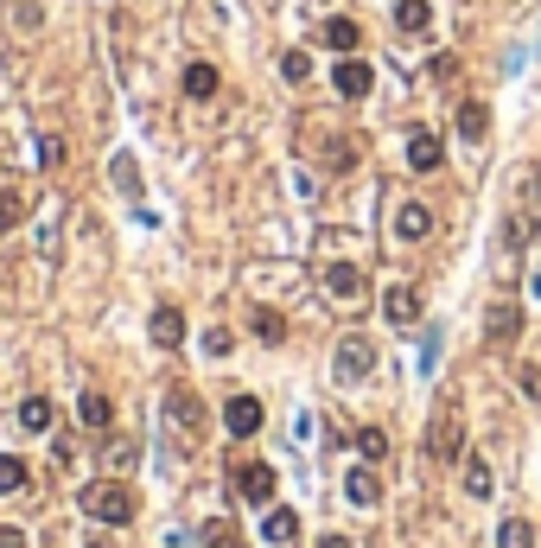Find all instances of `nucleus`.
<instances>
[{
  "label": "nucleus",
  "instance_id": "obj_1",
  "mask_svg": "<svg viewBox=\"0 0 541 548\" xmlns=\"http://www.w3.org/2000/svg\"><path fill=\"white\" fill-rule=\"evenodd\" d=\"M471 447H465V408H459V396H446L440 402V421L427 427V459L433 466H452V459H465Z\"/></svg>",
  "mask_w": 541,
  "mask_h": 548
},
{
  "label": "nucleus",
  "instance_id": "obj_2",
  "mask_svg": "<svg viewBox=\"0 0 541 548\" xmlns=\"http://www.w3.org/2000/svg\"><path fill=\"white\" fill-rule=\"evenodd\" d=\"M83 510H90V517L96 523H134V491L128 485H121V478H96V485L90 491H83Z\"/></svg>",
  "mask_w": 541,
  "mask_h": 548
},
{
  "label": "nucleus",
  "instance_id": "obj_3",
  "mask_svg": "<svg viewBox=\"0 0 541 548\" xmlns=\"http://www.w3.org/2000/svg\"><path fill=\"white\" fill-rule=\"evenodd\" d=\"M376 370V345L363 332H351V338H338V351H331V376L338 383H363V376Z\"/></svg>",
  "mask_w": 541,
  "mask_h": 548
},
{
  "label": "nucleus",
  "instance_id": "obj_4",
  "mask_svg": "<svg viewBox=\"0 0 541 548\" xmlns=\"http://www.w3.org/2000/svg\"><path fill=\"white\" fill-rule=\"evenodd\" d=\"M319 287H325V300H338V306H363V294H370V281H363L357 262H331L319 274Z\"/></svg>",
  "mask_w": 541,
  "mask_h": 548
},
{
  "label": "nucleus",
  "instance_id": "obj_5",
  "mask_svg": "<svg viewBox=\"0 0 541 548\" xmlns=\"http://www.w3.org/2000/svg\"><path fill=\"white\" fill-rule=\"evenodd\" d=\"M408 166H414V173H440V166H446V141L433 128H408Z\"/></svg>",
  "mask_w": 541,
  "mask_h": 548
},
{
  "label": "nucleus",
  "instance_id": "obj_6",
  "mask_svg": "<svg viewBox=\"0 0 541 548\" xmlns=\"http://www.w3.org/2000/svg\"><path fill=\"white\" fill-rule=\"evenodd\" d=\"M370 83H376V71L363 58H344L338 71H331V90H338L344 102H363V96H370Z\"/></svg>",
  "mask_w": 541,
  "mask_h": 548
},
{
  "label": "nucleus",
  "instance_id": "obj_7",
  "mask_svg": "<svg viewBox=\"0 0 541 548\" xmlns=\"http://www.w3.org/2000/svg\"><path fill=\"white\" fill-rule=\"evenodd\" d=\"M484 338H491V345H516V338H522V306L497 300L491 313H484Z\"/></svg>",
  "mask_w": 541,
  "mask_h": 548
},
{
  "label": "nucleus",
  "instance_id": "obj_8",
  "mask_svg": "<svg viewBox=\"0 0 541 548\" xmlns=\"http://www.w3.org/2000/svg\"><path fill=\"white\" fill-rule=\"evenodd\" d=\"M261 542H268V548H293V542H300V517H293L287 504H268V517H261Z\"/></svg>",
  "mask_w": 541,
  "mask_h": 548
},
{
  "label": "nucleus",
  "instance_id": "obj_9",
  "mask_svg": "<svg viewBox=\"0 0 541 548\" xmlns=\"http://www.w3.org/2000/svg\"><path fill=\"white\" fill-rule=\"evenodd\" d=\"M395 236H401V243H427V236H433V211H427L421 198H408L395 211Z\"/></svg>",
  "mask_w": 541,
  "mask_h": 548
},
{
  "label": "nucleus",
  "instance_id": "obj_10",
  "mask_svg": "<svg viewBox=\"0 0 541 548\" xmlns=\"http://www.w3.org/2000/svg\"><path fill=\"white\" fill-rule=\"evenodd\" d=\"M147 332H153V345H160V351H179L185 345V313H179V306H153Z\"/></svg>",
  "mask_w": 541,
  "mask_h": 548
},
{
  "label": "nucleus",
  "instance_id": "obj_11",
  "mask_svg": "<svg viewBox=\"0 0 541 548\" xmlns=\"http://www.w3.org/2000/svg\"><path fill=\"white\" fill-rule=\"evenodd\" d=\"M395 32H401V39H427V32H433V7H427V0H395Z\"/></svg>",
  "mask_w": 541,
  "mask_h": 548
},
{
  "label": "nucleus",
  "instance_id": "obj_12",
  "mask_svg": "<svg viewBox=\"0 0 541 548\" xmlns=\"http://www.w3.org/2000/svg\"><path fill=\"white\" fill-rule=\"evenodd\" d=\"M344 498H351L357 510H376V504H382V485H376V466H370V459H363V466L344 478Z\"/></svg>",
  "mask_w": 541,
  "mask_h": 548
},
{
  "label": "nucleus",
  "instance_id": "obj_13",
  "mask_svg": "<svg viewBox=\"0 0 541 548\" xmlns=\"http://www.w3.org/2000/svg\"><path fill=\"white\" fill-rule=\"evenodd\" d=\"M236 491L249 504H274V466H261V459H255V466H242L236 472Z\"/></svg>",
  "mask_w": 541,
  "mask_h": 548
},
{
  "label": "nucleus",
  "instance_id": "obj_14",
  "mask_svg": "<svg viewBox=\"0 0 541 548\" xmlns=\"http://www.w3.org/2000/svg\"><path fill=\"white\" fill-rule=\"evenodd\" d=\"M223 421H230V434H236V440H249V434H261V402H255V396H230Z\"/></svg>",
  "mask_w": 541,
  "mask_h": 548
},
{
  "label": "nucleus",
  "instance_id": "obj_15",
  "mask_svg": "<svg viewBox=\"0 0 541 548\" xmlns=\"http://www.w3.org/2000/svg\"><path fill=\"white\" fill-rule=\"evenodd\" d=\"M382 319H389V325H414V319H421V294H414V287H389V294H382Z\"/></svg>",
  "mask_w": 541,
  "mask_h": 548
},
{
  "label": "nucleus",
  "instance_id": "obj_16",
  "mask_svg": "<svg viewBox=\"0 0 541 548\" xmlns=\"http://www.w3.org/2000/svg\"><path fill=\"white\" fill-rule=\"evenodd\" d=\"M179 83H185V96H191V102H211V96L223 90L217 64H204V58H198V64H185V77H179Z\"/></svg>",
  "mask_w": 541,
  "mask_h": 548
},
{
  "label": "nucleus",
  "instance_id": "obj_17",
  "mask_svg": "<svg viewBox=\"0 0 541 548\" xmlns=\"http://www.w3.org/2000/svg\"><path fill=\"white\" fill-rule=\"evenodd\" d=\"M319 45H331L338 58H351V51L363 45V26H357V20H325V26H319Z\"/></svg>",
  "mask_w": 541,
  "mask_h": 548
},
{
  "label": "nucleus",
  "instance_id": "obj_18",
  "mask_svg": "<svg viewBox=\"0 0 541 548\" xmlns=\"http://www.w3.org/2000/svg\"><path fill=\"white\" fill-rule=\"evenodd\" d=\"M166 415L179 421L185 434H198V427H204V402L191 396V389H172V396H166Z\"/></svg>",
  "mask_w": 541,
  "mask_h": 548
},
{
  "label": "nucleus",
  "instance_id": "obj_19",
  "mask_svg": "<svg viewBox=\"0 0 541 548\" xmlns=\"http://www.w3.org/2000/svg\"><path fill=\"white\" fill-rule=\"evenodd\" d=\"M459 134H465V141H484V134H491V109H484L478 96L459 102Z\"/></svg>",
  "mask_w": 541,
  "mask_h": 548
},
{
  "label": "nucleus",
  "instance_id": "obj_20",
  "mask_svg": "<svg viewBox=\"0 0 541 548\" xmlns=\"http://www.w3.org/2000/svg\"><path fill=\"white\" fill-rule=\"evenodd\" d=\"M459 466H465V491H471V498H491V491H497V478H491V466H484L478 453H465Z\"/></svg>",
  "mask_w": 541,
  "mask_h": 548
},
{
  "label": "nucleus",
  "instance_id": "obj_21",
  "mask_svg": "<svg viewBox=\"0 0 541 548\" xmlns=\"http://www.w3.org/2000/svg\"><path fill=\"white\" fill-rule=\"evenodd\" d=\"M77 415H83V427H109V421H115V402L102 396V389H90V396L77 402Z\"/></svg>",
  "mask_w": 541,
  "mask_h": 548
},
{
  "label": "nucleus",
  "instance_id": "obj_22",
  "mask_svg": "<svg viewBox=\"0 0 541 548\" xmlns=\"http://www.w3.org/2000/svg\"><path fill=\"white\" fill-rule=\"evenodd\" d=\"M255 338H261V345H281V338H287V319L281 313H274V306H255Z\"/></svg>",
  "mask_w": 541,
  "mask_h": 548
},
{
  "label": "nucleus",
  "instance_id": "obj_23",
  "mask_svg": "<svg viewBox=\"0 0 541 548\" xmlns=\"http://www.w3.org/2000/svg\"><path fill=\"white\" fill-rule=\"evenodd\" d=\"M26 459H13V453H0V498H13V491H26Z\"/></svg>",
  "mask_w": 541,
  "mask_h": 548
},
{
  "label": "nucleus",
  "instance_id": "obj_24",
  "mask_svg": "<svg viewBox=\"0 0 541 548\" xmlns=\"http://www.w3.org/2000/svg\"><path fill=\"white\" fill-rule=\"evenodd\" d=\"M20 427H26V434H45V427H51V402L45 396H26L20 402Z\"/></svg>",
  "mask_w": 541,
  "mask_h": 548
},
{
  "label": "nucleus",
  "instance_id": "obj_25",
  "mask_svg": "<svg viewBox=\"0 0 541 548\" xmlns=\"http://www.w3.org/2000/svg\"><path fill=\"white\" fill-rule=\"evenodd\" d=\"M134 459H141L134 440H109V447H102V466H109V472H134Z\"/></svg>",
  "mask_w": 541,
  "mask_h": 548
},
{
  "label": "nucleus",
  "instance_id": "obj_26",
  "mask_svg": "<svg viewBox=\"0 0 541 548\" xmlns=\"http://www.w3.org/2000/svg\"><path fill=\"white\" fill-rule=\"evenodd\" d=\"M357 453L370 459V466H376V459H389V434H382V427H357Z\"/></svg>",
  "mask_w": 541,
  "mask_h": 548
},
{
  "label": "nucleus",
  "instance_id": "obj_27",
  "mask_svg": "<svg viewBox=\"0 0 541 548\" xmlns=\"http://www.w3.org/2000/svg\"><path fill=\"white\" fill-rule=\"evenodd\" d=\"M20 224H26V198L7 185V192H0V230H20Z\"/></svg>",
  "mask_w": 541,
  "mask_h": 548
},
{
  "label": "nucleus",
  "instance_id": "obj_28",
  "mask_svg": "<svg viewBox=\"0 0 541 548\" xmlns=\"http://www.w3.org/2000/svg\"><path fill=\"white\" fill-rule=\"evenodd\" d=\"M497 548H535V529L522 523V517H510V523L497 529Z\"/></svg>",
  "mask_w": 541,
  "mask_h": 548
},
{
  "label": "nucleus",
  "instance_id": "obj_29",
  "mask_svg": "<svg viewBox=\"0 0 541 548\" xmlns=\"http://www.w3.org/2000/svg\"><path fill=\"white\" fill-rule=\"evenodd\" d=\"M357 153H363L357 141H331V147H325V166H331V173H351V166H357Z\"/></svg>",
  "mask_w": 541,
  "mask_h": 548
},
{
  "label": "nucleus",
  "instance_id": "obj_30",
  "mask_svg": "<svg viewBox=\"0 0 541 548\" xmlns=\"http://www.w3.org/2000/svg\"><path fill=\"white\" fill-rule=\"evenodd\" d=\"M281 71H287V83H306V77H312V58H306V51H287Z\"/></svg>",
  "mask_w": 541,
  "mask_h": 548
},
{
  "label": "nucleus",
  "instance_id": "obj_31",
  "mask_svg": "<svg viewBox=\"0 0 541 548\" xmlns=\"http://www.w3.org/2000/svg\"><path fill=\"white\" fill-rule=\"evenodd\" d=\"M516 389H522L529 402H541V364H522V370H516Z\"/></svg>",
  "mask_w": 541,
  "mask_h": 548
},
{
  "label": "nucleus",
  "instance_id": "obj_32",
  "mask_svg": "<svg viewBox=\"0 0 541 548\" xmlns=\"http://www.w3.org/2000/svg\"><path fill=\"white\" fill-rule=\"evenodd\" d=\"M115 185H121V192H141V166H134V160H115Z\"/></svg>",
  "mask_w": 541,
  "mask_h": 548
},
{
  "label": "nucleus",
  "instance_id": "obj_33",
  "mask_svg": "<svg viewBox=\"0 0 541 548\" xmlns=\"http://www.w3.org/2000/svg\"><path fill=\"white\" fill-rule=\"evenodd\" d=\"M204 548H236V536H230V523H204Z\"/></svg>",
  "mask_w": 541,
  "mask_h": 548
},
{
  "label": "nucleus",
  "instance_id": "obj_34",
  "mask_svg": "<svg viewBox=\"0 0 541 548\" xmlns=\"http://www.w3.org/2000/svg\"><path fill=\"white\" fill-rule=\"evenodd\" d=\"M427 77H459V58H452V51H440V58L427 64Z\"/></svg>",
  "mask_w": 541,
  "mask_h": 548
},
{
  "label": "nucleus",
  "instance_id": "obj_35",
  "mask_svg": "<svg viewBox=\"0 0 541 548\" xmlns=\"http://www.w3.org/2000/svg\"><path fill=\"white\" fill-rule=\"evenodd\" d=\"M39 160H45V166L64 160V141H58V134H45V141H39Z\"/></svg>",
  "mask_w": 541,
  "mask_h": 548
},
{
  "label": "nucleus",
  "instance_id": "obj_36",
  "mask_svg": "<svg viewBox=\"0 0 541 548\" xmlns=\"http://www.w3.org/2000/svg\"><path fill=\"white\" fill-rule=\"evenodd\" d=\"M204 351L223 357V351H230V332H223V325H217V332H204Z\"/></svg>",
  "mask_w": 541,
  "mask_h": 548
},
{
  "label": "nucleus",
  "instance_id": "obj_37",
  "mask_svg": "<svg viewBox=\"0 0 541 548\" xmlns=\"http://www.w3.org/2000/svg\"><path fill=\"white\" fill-rule=\"evenodd\" d=\"M0 548H26V529H13V523H0Z\"/></svg>",
  "mask_w": 541,
  "mask_h": 548
},
{
  "label": "nucleus",
  "instance_id": "obj_38",
  "mask_svg": "<svg viewBox=\"0 0 541 548\" xmlns=\"http://www.w3.org/2000/svg\"><path fill=\"white\" fill-rule=\"evenodd\" d=\"M319 548H351V536H338V529H331V536H319Z\"/></svg>",
  "mask_w": 541,
  "mask_h": 548
},
{
  "label": "nucleus",
  "instance_id": "obj_39",
  "mask_svg": "<svg viewBox=\"0 0 541 548\" xmlns=\"http://www.w3.org/2000/svg\"><path fill=\"white\" fill-rule=\"evenodd\" d=\"M83 548H109V542H83Z\"/></svg>",
  "mask_w": 541,
  "mask_h": 548
}]
</instances>
